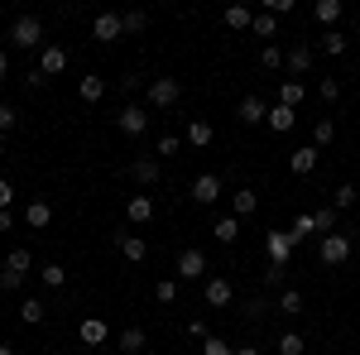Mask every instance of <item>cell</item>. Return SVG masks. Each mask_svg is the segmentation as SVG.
<instances>
[{
  "instance_id": "1",
  "label": "cell",
  "mask_w": 360,
  "mask_h": 355,
  "mask_svg": "<svg viewBox=\"0 0 360 355\" xmlns=\"http://www.w3.org/2000/svg\"><path fill=\"white\" fill-rule=\"evenodd\" d=\"M144 96H149V110H168V106H178V96H183V82H178V77H149Z\"/></svg>"
},
{
  "instance_id": "2",
  "label": "cell",
  "mask_w": 360,
  "mask_h": 355,
  "mask_svg": "<svg viewBox=\"0 0 360 355\" xmlns=\"http://www.w3.org/2000/svg\"><path fill=\"white\" fill-rule=\"evenodd\" d=\"M10 44H15V49H39V44H44V20H39V15H20V20L10 25Z\"/></svg>"
},
{
  "instance_id": "3",
  "label": "cell",
  "mask_w": 360,
  "mask_h": 355,
  "mask_svg": "<svg viewBox=\"0 0 360 355\" xmlns=\"http://www.w3.org/2000/svg\"><path fill=\"white\" fill-rule=\"evenodd\" d=\"M317 259H322L327 269H341V264L351 259V235H346V231H332V235H322V250H317Z\"/></svg>"
},
{
  "instance_id": "4",
  "label": "cell",
  "mask_w": 360,
  "mask_h": 355,
  "mask_svg": "<svg viewBox=\"0 0 360 355\" xmlns=\"http://www.w3.org/2000/svg\"><path fill=\"white\" fill-rule=\"evenodd\" d=\"M173 278L178 283H197V278H207V254L197 245H188L183 254H178V269H173Z\"/></svg>"
},
{
  "instance_id": "5",
  "label": "cell",
  "mask_w": 360,
  "mask_h": 355,
  "mask_svg": "<svg viewBox=\"0 0 360 355\" xmlns=\"http://www.w3.org/2000/svg\"><path fill=\"white\" fill-rule=\"evenodd\" d=\"M29 264H34V254H29V250H10V254H5V269H0V283H5V288L15 293V288L25 283Z\"/></svg>"
},
{
  "instance_id": "6",
  "label": "cell",
  "mask_w": 360,
  "mask_h": 355,
  "mask_svg": "<svg viewBox=\"0 0 360 355\" xmlns=\"http://www.w3.org/2000/svg\"><path fill=\"white\" fill-rule=\"evenodd\" d=\"M115 130H120L125 139H139L144 130H149V106H135V101H130V106L115 115Z\"/></svg>"
},
{
  "instance_id": "7",
  "label": "cell",
  "mask_w": 360,
  "mask_h": 355,
  "mask_svg": "<svg viewBox=\"0 0 360 355\" xmlns=\"http://www.w3.org/2000/svg\"><path fill=\"white\" fill-rule=\"evenodd\" d=\"M293 235L288 231H269L264 235V254H269V264H278V269H288V259H293Z\"/></svg>"
},
{
  "instance_id": "8",
  "label": "cell",
  "mask_w": 360,
  "mask_h": 355,
  "mask_svg": "<svg viewBox=\"0 0 360 355\" xmlns=\"http://www.w3.org/2000/svg\"><path fill=\"white\" fill-rule=\"evenodd\" d=\"M221 173H202V178H193V192H188V197H193L197 207H212V202H217V197H221Z\"/></svg>"
},
{
  "instance_id": "9",
  "label": "cell",
  "mask_w": 360,
  "mask_h": 355,
  "mask_svg": "<svg viewBox=\"0 0 360 355\" xmlns=\"http://www.w3.org/2000/svg\"><path fill=\"white\" fill-rule=\"evenodd\" d=\"M283 67H288V77H293V82L307 77V72H312V44H293V49L283 53Z\"/></svg>"
},
{
  "instance_id": "10",
  "label": "cell",
  "mask_w": 360,
  "mask_h": 355,
  "mask_svg": "<svg viewBox=\"0 0 360 355\" xmlns=\"http://www.w3.org/2000/svg\"><path fill=\"white\" fill-rule=\"evenodd\" d=\"M202 302H207V307H231V302H236V283H231V278H207Z\"/></svg>"
},
{
  "instance_id": "11",
  "label": "cell",
  "mask_w": 360,
  "mask_h": 355,
  "mask_svg": "<svg viewBox=\"0 0 360 355\" xmlns=\"http://www.w3.org/2000/svg\"><path fill=\"white\" fill-rule=\"evenodd\" d=\"M125 217H130V226H149V221H154V197H149V192H130Z\"/></svg>"
},
{
  "instance_id": "12",
  "label": "cell",
  "mask_w": 360,
  "mask_h": 355,
  "mask_svg": "<svg viewBox=\"0 0 360 355\" xmlns=\"http://www.w3.org/2000/svg\"><path fill=\"white\" fill-rule=\"evenodd\" d=\"M91 39H96V44H115V39H125L120 15H96V20H91Z\"/></svg>"
},
{
  "instance_id": "13",
  "label": "cell",
  "mask_w": 360,
  "mask_h": 355,
  "mask_svg": "<svg viewBox=\"0 0 360 355\" xmlns=\"http://www.w3.org/2000/svg\"><path fill=\"white\" fill-rule=\"evenodd\" d=\"M115 250H120L130 264H144V254H149L144 235H135V231H115Z\"/></svg>"
},
{
  "instance_id": "14",
  "label": "cell",
  "mask_w": 360,
  "mask_h": 355,
  "mask_svg": "<svg viewBox=\"0 0 360 355\" xmlns=\"http://www.w3.org/2000/svg\"><path fill=\"white\" fill-rule=\"evenodd\" d=\"M159 178H164V168H159V159H154V154H149V159H135V164H130V183H139V188H154Z\"/></svg>"
},
{
  "instance_id": "15",
  "label": "cell",
  "mask_w": 360,
  "mask_h": 355,
  "mask_svg": "<svg viewBox=\"0 0 360 355\" xmlns=\"http://www.w3.org/2000/svg\"><path fill=\"white\" fill-rule=\"evenodd\" d=\"M264 125H269V130H274V135H288V130H293V125H298V110H288V106H269V115H264Z\"/></svg>"
},
{
  "instance_id": "16",
  "label": "cell",
  "mask_w": 360,
  "mask_h": 355,
  "mask_svg": "<svg viewBox=\"0 0 360 355\" xmlns=\"http://www.w3.org/2000/svg\"><path fill=\"white\" fill-rule=\"evenodd\" d=\"M77 336H82V346H106V341H111V327H106L101 317H86L82 327H77Z\"/></svg>"
},
{
  "instance_id": "17",
  "label": "cell",
  "mask_w": 360,
  "mask_h": 355,
  "mask_svg": "<svg viewBox=\"0 0 360 355\" xmlns=\"http://www.w3.org/2000/svg\"><path fill=\"white\" fill-rule=\"evenodd\" d=\"M63 67H68V49H58V44H49V49L39 53V72H44V77H58Z\"/></svg>"
},
{
  "instance_id": "18",
  "label": "cell",
  "mask_w": 360,
  "mask_h": 355,
  "mask_svg": "<svg viewBox=\"0 0 360 355\" xmlns=\"http://www.w3.org/2000/svg\"><path fill=\"white\" fill-rule=\"evenodd\" d=\"M303 96H307V86H303V82H293V77H278V106L298 110V106H303Z\"/></svg>"
},
{
  "instance_id": "19",
  "label": "cell",
  "mask_w": 360,
  "mask_h": 355,
  "mask_svg": "<svg viewBox=\"0 0 360 355\" xmlns=\"http://www.w3.org/2000/svg\"><path fill=\"white\" fill-rule=\"evenodd\" d=\"M115 346H120L125 355H139L144 346H149V331H144V327H125L120 336H115Z\"/></svg>"
},
{
  "instance_id": "20",
  "label": "cell",
  "mask_w": 360,
  "mask_h": 355,
  "mask_svg": "<svg viewBox=\"0 0 360 355\" xmlns=\"http://www.w3.org/2000/svg\"><path fill=\"white\" fill-rule=\"evenodd\" d=\"M288 168H293L298 178H307V173L317 168V144H303V149H293V154H288Z\"/></svg>"
},
{
  "instance_id": "21",
  "label": "cell",
  "mask_w": 360,
  "mask_h": 355,
  "mask_svg": "<svg viewBox=\"0 0 360 355\" xmlns=\"http://www.w3.org/2000/svg\"><path fill=\"white\" fill-rule=\"evenodd\" d=\"M25 221H29V231H49V226H53V207H49V202H29Z\"/></svg>"
},
{
  "instance_id": "22",
  "label": "cell",
  "mask_w": 360,
  "mask_h": 355,
  "mask_svg": "<svg viewBox=\"0 0 360 355\" xmlns=\"http://www.w3.org/2000/svg\"><path fill=\"white\" fill-rule=\"evenodd\" d=\"M255 212H259V197H255V192H250V188H240V192H236V197H231V217H236V221L255 217Z\"/></svg>"
},
{
  "instance_id": "23",
  "label": "cell",
  "mask_w": 360,
  "mask_h": 355,
  "mask_svg": "<svg viewBox=\"0 0 360 355\" xmlns=\"http://www.w3.org/2000/svg\"><path fill=\"white\" fill-rule=\"evenodd\" d=\"M236 115H240V125H264V115H269V106H264L259 96H245Z\"/></svg>"
},
{
  "instance_id": "24",
  "label": "cell",
  "mask_w": 360,
  "mask_h": 355,
  "mask_svg": "<svg viewBox=\"0 0 360 355\" xmlns=\"http://www.w3.org/2000/svg\"><path fill=\"white\" fill-rule=\"evenodd\" d=\"M312 20L327 25V29H336V20H341V0H317V5H312Z\"/></svg>"
},
{
  "instance_id": "25",
  "label": "cell",
  "mask_w": 360,
  "mask_h": 355,
  "mask_svg": "<svg viewBox=\"0 0 360 355\" xmlns=\"http://www.w3.org/2000/svg\"><path fill=\"white\" fill-rule=\"evenodd\" d=\"M221 20H226V29H236V34H240V29H250V25H255V10H250V5H231V10H226Z\"/></svg>"
},
{
  "instance_id": "26",
  "label": "cell",
  "mask_w": 360,
  "mask_h": 355,
  "mask_svg": "<svg viewBox=\"0 0 360 355\" xmlns=\"http://www.w3.org/2000/svg\"><path fill=\"white\" fill-rule=\"evenodd\" d=\"M77 96H82L86 106H96V101H101V96H106V82H101V77H91V72H86L82 82H77Z\"/></svg>"
},
{
  "instance_id": "27",
  "label": "cell",
  "mask_w": 360,
  "mask_h": 355,
  "mask_svg": "<svg viewBox=\"0 0 360 355\" xmlns=\"http://www.w3.org/2000/svg\"><path fill=\"white\" fill-rule=\"evenodd\" d=\"M188 144H193V149H207V144H212V139H217V130H212V125H207V120H193V125H188Z\"/></svg>"
},
{
  "instance_id": "28",
  "label": "cell",
  "mask_w": 360,
  "mask_h": 355,
  "mask_svg": "<svg viewBox=\"0 0 360 355\" xmlns=\"http://www.w3.org/2000/svg\"><path fill=\"white\" fill-rule=\"evenodd\" d=\"M312 226H317L322 235H332L336 226H341V212H336V207H317V212H312Z\"/></svg>"
},
{
  "instance_id": "29",
  "label": "cell",
  "mask_w": 360,
  "mask_h": 355,
  "mask_svg": "<svg viewBox=\"0 0 360 355\" xmlns=\"http://www.w3.org/2000/svg\"><path fill=\"white\" fill-rule=\"evenodd\" d=\"M274 307L283 312V317H298V312H303V293H298V288H283Z\"/></svg>"
},
{
  "instance_id": "30",
  "label": "cell",
  "mask_w": 360,
  "mask_h": 355,
  "mask_svg": "<svg viewBox=\"0 0 360 355\" xmlns=\"http://www.w3.org/2000/svg\"><path fill=\"white\" fill-rule=\"evenodd\" d=\"M332 139H336V120H332V115H322V120L312 125V144H317V149H327Z\"/></svg>"
},
{
  "instance_id": "31",
  "label": "cell",
  "mask_w": 360,
  "mask_h": 355,
  "mask_svg": "<svg viewBox=\"0 0 360 355\" xmlns=\"http://www.w3.org/2000/svg\"><path fill=\"white\" fill-rule=\"evenodd\" d=\"M212 235H217L221 245H236V235H240V221H236V217H221L217 226H212Z\"/></svg>"
},
{
  "instance_id": "32",
  "label": "cell",
  "mask_w": 360,
  "mask_h": 355,
  "mask_svg": "<svg viewBox=\"0 0 360 355\" xmlns=\"http://www.w3.org/2000/svg\"><path fill=\"white\" fill-rule=\"evenodd\" d=\"M322 53H327V58L346 53V34H341V29H327V34H322Z\"/></svg>"
},
{
  "instance_id": "33",
  "label": "cell",
  "mask_w": 360,
  "mask_h": 355,
  "mask_svg": "<svg viewBox=\"0 0 360 355\" xmlns=\"http://www.w3.org/2000/svg\"><path fill=\"white\" fill-rule=\"evenodd\" d=\"M288 235H293V245H298V240H307V235H317V226H312V212H303V217H293V226H288Z\"/></svg>"
},
{
  "instance_id": "34",
  "label": "cell",
  "mask_w": 360,
  "mask_h": 355,
  "mask_svg": "<svg viewBox=\"0 0 360 355\" xmlns=\"http://www.w3.org/2000/svg\"><path fill=\"white\" fill-rule=\"evenodd\" d=\"M39 283H44V288H63V283H68V269H63V264H44V269H39Z\"/></svg>"
},
{
  "instance_id": "35",
  "label": "cell",
  "mask_w": 360,
  "mask_h": 355,
  "mask_svg": "<svg viewBox=\"0 0 360 355\" xmlns=\"http://www.w3.org/2000/svg\"><path fill=\"white\" fill-rule=\"evenodd\" d=\"M356 197H360L356 183H341V188H336V197H332V207H336V212H351V207H356Z\"/></svg>"
},
{
  "instance_id": "36",
  "label": "cell",
  "mask_w": 360,
  "mask_h": 355,
  "mask_svg": "<svg viewBox=\"0 0 360 355\" xmlns=\"http://www.w3.org/2000/svg\"><path fill=\"white\" fill-rule=\"evenodd\" d=\"M303 351H307V341L298 331H283V336H278V355H303Z\"/></svg>"
},
{
  "instance_id": "37",
  "label": "cell",
  "mask_w": 360,
  "mask_h": 355,
  "mask_svg": "<svg viewBox=\"0 0 360 355\" xmlns=\"http://www.w3.org/2000/svg\"><path fill=\"white\" fill-rule=\"evenodd\" d=\"M250 29H255L259 39H274V34H278V20L269 15V10H259V15H255V25H250Z\"/></svg>"
},
{
  "instance_id": "38",
  "label": "cell",
  "mask_w": 360,
  "mask_h": 355,
  "mask_svg": "<svg viewBox=\"0 0 360 355\" xmlns=\"http://www.w3.org/2000/svg\"><path fill=\"white\" fill-rule=\"evenodd\" d=\"M178 149H183V139H178V135H159V139H154V159H173Z\"/></svg>"
},
{
  "instance_id": "39",
  "label": "cell",
  "mask_w": 360,
  "mask_h": 355,
  "mask_svg": "<svg viewBox=\"0 0 360 355\" xmlns=\"http://www.w3.org/2000/svg\"><path fill=\"white\" fill-rule=\"evenodd\" d=\"M178 293H183L178 278H159V283H154V298H159V302H178Z\"/></svg>"
},
{
  "instance_id": "40",
  "label": "cell",
  "mask_w": 360,
  "mask_h": 355,
  "mask_svg": "<svg viewBox=\"0 0 360 355\" xmlns=\"http://www.w3.org/2000/svg\"><path fill=\"white\" fill-rule=\"evenodd\" d=\"M259 67L278 72V67H283V49H278V44H264V49H259Z\"/></svg>"
},
{
  "instance_id": "41",
  "label": "cell",
  "mask_w": 360,
  "mask_h": 355,
  "mask_svg": "<svg viewBox=\"0 0 360 355\" xmlns=\"http://www.w3.org/2000/svg\"><path fill=\"white\" fill-rule=\"evenodd\" d=\"M20 317H25L29 327H39V322H44V302H39V298H25V302H20Z\"/></svg>"
},
{
  "instance_id": "42",
  "label": "cell",
  "mask_w": 360,
  "mask_h": 355,
  "mask_svg": "<svg viewBox=\"0 0 360 355\" xmlns=\"http://www.w3.org/2000/svg\"><path fill=\"white\" fill-rule=\"evenodd\" d=\"M10 130H20V110L10 101H0V135H10Z\"/></svg>"
},
{
  "instance_id": "43",
  "label": "cell",
  "mask_w": 360,
  "mask_h": 355,
  "mask_svg": "<svg viewBox=\"0 0 360 355\" xmlns=\"http://www.w3.org/2000/svg\"><path fill=\"white\" fill-rule=\"evenodd\" d=\"M120 25H125V34H139V29L149 25V15H144V10H125V15H120Z\"/></svg>"
},
{
  "instance_id": "44",
  "label": "cell",
  "mask_w": 360,
  "mask_h": 355,
  "mask_svg": "<svg viewBox=\"0 0 360 355\" xmlns=\"http://www.w3.org/2000/svg\"><path fill=\"white\" fill-rule=\"evenodd\" d=\"M202 355H236V346H226L221 336H207V346H202Z\"/></svg>"
},
{
  "instance_id": "45",
  "label": "cell",
  "mask_w": 360,
  "mask_h": 355,
  "mask_svg": "<svg viewBox=\"0 0 360 355\" xmlns=\"http://www.w3.org/2000/svg\"><path fill=\"white\" fill-rule=\"evenodd\" d=\"M10 207H15V183L0 178V212H10Z\"/></svg>"
},
{
  "instance_id": "46",
  "label": "cell",
  "mask_w": 360,
  "mask_h": 355,
  "mask_svg": "<svg viewBox=\"0 0 360 355\" xmlns=\"http://www.w3.org/2000/svg\"><path fill=\"white\" fill-rule=\"evenodd\" d=\"M317 91H322V101H336V96H341V82H336V77H322Z\"/></svg>"
},
{
  "instance_id": "47",
  "label": "cell",
  "mask_w": 360,
  "mask_h": 355,
  "mask_svg": "<svg viewBox=\"0 0 360 355\" xmlns=\"http://www.w3.org/2000/svg\"><path fill=\"white\" fill-rule=\"evenodd\" d=\"M120 86H125V91H139V86H149V77H139V72H125V77H120Z\"/></svg>"
},
{
  "instance_id": "48",
  "label": "cell",
  "mask_w": 360,
  "mask_h": 355,
  "mask_svg": "<svg viewBox=\"0 0 360 355\" xmlns=\"http://www.w3.org/2000/svg\"><path fill=\"white\" fill-rule=\"evenodd\" d=\"M264 10L278 20V15H288V10H293V0H264Z\"/></svg>"
},
{
  "instance_id": "49",
  "label": "cell",
  "mask_w": 360,
  "mask_h": 355,
  "mask_svg": "<svg viewBox=\"0 0 360 355\" xmlns=\"http://www.w3.org/2000/svg\"><path fill=\"white\" fill-rule=\"evenodd\" d=\"M264 312H269V302H264V298H250V307H245V317H264Z\"/></svg>"
},
{
  "instance_id": "50",
  "label": "cell",
  "mask_w": 360,
  "mask_h": 355,
  "mask_svg": "<svg viewBox=\"0 0 360 355\" xmlns=\"http://www.w3.org/2000/svg\"><path fill=\"white\" fill-rule=\"evenodd\" d=\"M264 283H269V288H278V283H283V269H278V264H269V269H264Z\"/></svg>"
},
{
  "instance_id": "51",
  "label": "cell",
  "mask_w": 360,
  "mask_h": 355,
  "mask_svg": "<svg viewBox=\"0 0 360 355\" xmlns=\"http://www.w3.org/2000/svg\"><path fill=\"white\" fill-rule=\"evenodd\" d=\"M5 77H10V53L0 49V82H5Z\"/></svg>"
},
{
  "instance_id": "52",
  "label": "cell",
  "mask_w": 360,
  "mask_h": 355,
  "mask_svg": "<svg viewBox=\"0 0 360 355\" xmlns=\"http://www.w3.org/2000/svg\"><path fill=\"white\" fill-rule=\"evenodd\" d=\"M15 226V212H0V231H10Z\"/></svg>"
},
{
  "instance_id": "53",
  "label": "cell",
  "mask_w": 360,
  "mask_h": 355,
  "mask_svg": "<svg viewBox=\"0 0 360 355\" xmlns=\"http://www.w3.org/2000/svg\"><path fill=\"white\" fill-rule=\"evenodd\" d=\"M236 355H264L259 346H236Z\"/></svg>"
},
{
  "instance_id": "54",
  "label": "cell",
  "mask_w": 360,
  "mask_h": 355,
  "mask_svg": "<svg viewBox=\"0 0 360 355\" xmlns=\"http://www.w3.org/2000/svg\"><path fill=\"white\" fill-rule=\"evenodd\" d=\"M0 355H15V351H10V346H0Z\"/></svg>"
},
{
  "instance_id": "55",
  "label": "cell",
  "mask_w": 360,
  "mask_h": 355,
  "mask_svg": "<svg viewBox=\"0 0 360 355\" xmlns=\"http://www.w3.org/2000/svg\"><path fill=\"white\" fill-rule=\"evenodd\" d=\"M0 149H5V135H0Z\"/></svg>"
},
{
  "instance_id": "56",
  "label": "cell",
  "mask_w": 360,
  "mask_h": 355,
  "mask_svg": "<svg viewBox=\"0 0 360 355\" xmlns=\"http://www.w3.org/2000/svg\"><path fill=\"white\" fill-rule=\"evenodd\" d=\"M0 293H5V283H0Z\"/></svg>"
},
{
  "instance_id": "57",
  "label": "cell",
  "mask_w": 360,
  "mask_h": 355,
  "mask_svg": "<svg viewBox=\"0 0 360 355\" xmlns=\"http://www.w3.org/2000/svg\"><path fill=\"white\" fill-rule=\"evenodd\" d=\"M115 355H125V351H115Z\"/></svg>"
},
{
  "instance_id": "58",
  "label": "cell",
  "mask_w": 360,
  "mask_h": 355,
  "mask_svg": "<svg viewBox=\"0 0 360 355\" xmlns=\"http://www.w3.org/2000/svg\"><path fill=\"white\" fill-rule=\"evenodd\" d=\"M327 355H332V351H327Z\"/></svg>"
}]
</instances>
